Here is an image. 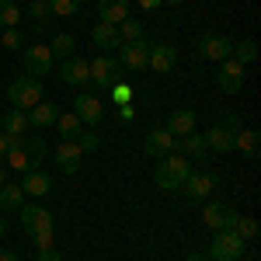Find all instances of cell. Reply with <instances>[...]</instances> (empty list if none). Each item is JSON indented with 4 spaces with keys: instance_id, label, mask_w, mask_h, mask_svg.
<instances>
[{
    "instance_id": "obj_31",
    "label": "cell",
    "mask_w": 261,
    "mask_h": 261,
    "mask_svg": "<svg viewBox=\"0 0 261 261\" xmlns=\"http://www.w3.org/2000/svg\"><path fill=\"white\" fill-rule=\"evenodd\" d=\"M233 230H237V237L247 241V244H254V241H258V233H261V226H258L254 216H237V226H233Z\"/></svg>"
},
{
    "instance_id": "obj_10",
    "label": "cell",
    "mask_w": 261,
    "mask_h": 261,
    "mask_svg": "<svg viewBox=\"0 0 261 261\" xmlns=\"http://www.w3.org/2000/svg\"><path fill=\"white\" fill-rule=\"evenodd\" d=\"M237 216H241L237 209H230V205H223V202H209V205L202 209V226L213 230V233H216V230H233V226H237Z\"/></svg>"
},
{
    "instance_id": "obj_20",
    "label": "cell",
    "mask_w": 261,
    "mask_h": 261,
    "mask_svg": "<svg viewBox=\"0 0 261 261\" xmlns=\"http://www.w3.org/2000/svg\"><path fill=\"white\" fill-rule=\"evenodd\" d=\"M129 18V0H98V21L101 24H115Z\"/></svg>"
},
{
    "instance_id": "obj_27",
    "label": "cell",
    "mask_w": 261,
    "mask_h": 261,
    "mask_svg": "<svg viewBox=\"0 0 261 261\" xmlns=\"http://www.w3.org/2000/svg\"><path fill=\"white\" fill-rule=\"evenodd\" d=\"M0 129L7 133V136H24L32 125H28V112H21V108H11L4 119H0Z\"/></svg>"
},
{
    "instance_id": "obj_26",
    "label": "cell",
    "mask_w": 261,
    "mask_h": 261,
    "mask_svg": "<svg viewBox=\"0 0 261 261\" xmlns=\"http://www.w3.org/2000/svg\"><path fill=\"white\" fill-rule=\"evenodd\" d=\"M49 53H53V60H70V56H77V39L70 32H56L49 42Z\"/></svg>"
},
{
    "instance_id": "obj_43",
    "label": "cell",
    "mask_w": 261,
    "mask_h": 261,
    "mask_svg": "<svg viewBox=\"0 0 261 261\" xmlns=\"http://www.w3.org/2000/svg\"><path fill=\"white\" fill-rule=\"evenodd\" d=\"M14 140H18V136H7V133L0 129V157L7 153V146H11V143H14Z\"/></svg>"
},
{
    "instance_id": "obj_40",
    "label": "cell",
    "mask_w": 261,
    "mask_h": 261,
    "mask_svg": "<svg viewBox=\"0 0 261 261\" xmlns=\"http://www.w3.org/2000/svg\"><path fill=\"white\" fill-rule=\"evenodd\" d=\"M32 244H35L39 251H45V247H53V233H39V237H32Z\"/></svg>"
},
{
    "instance_id": "obj_14",
    "label": "cell",
    "mask_w": 261,
    "mask_h": 261,
    "mask_svg": "<svg viewBox=\"0 0 261 261\" xmlns=\"http://www.w3.org/2000/svg\"><path fill=\"white\" fill-rule=\"evenodd\" d=\"M53 164H56V171H63V174H77L84 167V153L81 146L73 140H63L56 150H53Z\"/></svg>"
},
{
    "instance_id": "obj_8",
    "label": "cell",
    "mask_w": 261,
    "mask_h": 261,
    "mask_svg": "<svg viewBox=\"0 0 261 261\" xmlns=\"http://www.w3.org/2000/svg\"><path fill=\"white\" fill-rule=\"evenodd\" d=\"M115 60L122 63V70H146V60H150V42L146 39H133V42H122Z\"/></svg>"
},
{
    "instance_id": "obj_38",
    "label": "cell",
    "mask_w": 261,
    "mask_h": 261,
    "mask_svg": "<svg viewBox=\"0 0 261 261\" xmlns=\"http://www.w3.org/2000/svg\"><path fill=\"white\" fill-rule=\"evenodd\" d=\"M4 49H14V53H18V49H24V35H21V28H4Z\"/></svg>"
},
{
    "instance_id": "obj_21",
    "label": "cell",
    "mask_w": 261,
    "mask_h": 261,
    "mask_svg": "<svg viewBox=\"0 0 261 261\" xmlns=\"http://www.w3.org/2000/svg\"><path fill=\"white\" fill-rule=\"evenodd\" d=\"M174 140L181 136H188V133H195V112H188V108H174L171 115H167V125H164Z\"/></svg>"
},
{
    "instance_id": "obj_4",
    "label": "cell",
    "mask_w": 261,
    "mask_h": 261,
    "mask_svg": "<svg viewBox=\"0 0 261 261\" xmlns=\"http://www.w3.org/2000/svg\"><path fill=\"white\" fill-rule=\"evenodd\" d=\"M244 251H247V241L237 237V230H216L205 258L209 261H241Z\"/></svg>"
},
{
    "instance_id": "obj_5",
    "label": "cell",
    "mask_w": 261,
    "mask_h": 261,
    "mask_svg": "<svg viewBox=\"0 0 261 261\" xmlns=\"http://www.w3.org/2000/svg\"><path fill=\"white\" fill-rule=\"evenodd\" d=\"M7 101L14 105V108H21V112H28L32 105H39L42 101V81H35V77H18V81H11V87H7Z\"/></svg>"
},
{
    "instance_id": "obj_6",
    "label": "cell",
    "mask_w": 261,
    "mask_h": 261,
    "mask_svg": "<svg viewBox=\"0 0 261 261\" xmlns=\"http://www.w3.org/2000/svg\"><path fill=\"white\" fill-rule=\"evenodd\" d=\"M21 66H24V73H28V77L42 81V77H49V73H53L56 60H53L49 45H28V49H21Z\"/></svg>"
},
{
    "instance_id": "obj_11",
    "label": "cell",
    "mask_w": 261,
    "mask_h": 261,
    "mask_svg": "<svg viewBox=\"0 0 261 261\" xmlns=\"http://www.w3.org/2000/svg\"><path fill=\"white\" fill-rule=\"evenodd\" d=\"M244 77H247V73H244V66L237 60H223L220 70H216V87H220L223 94L233 98V94H241V91H244Z\"/></svg>"
},
{
    "instance_id": "obj_29",
    "label": "cell",
    "mask_w": 261,
    "mask_h": 261,
    "mask_svg": "<svg viewBox=\"0 0 261 261\" xmlns=\"http://www.w3.org/2000/svg\"><path fill=\"white\" fill-rule=\"evenodd\" d=\"M56 129H60V136H63V140H77V136L84 133V122L77 119L73 112H63L60 119H56Z\"/></svg>"
},
{
    "instance_id": "obj_16",
    "label": "cell",
    "mask_w": 261,
    "mask_h": 261,
    "mask_svg": "<svg viewBox=\"0 0 261 261\" xmlns=\"http://www.w3.org/2000/svg\"><path fill=\"white\" fill-rule=\"evenodd\" d=\"M87 77H91V63L84 60V56H70V60H63L60 81L66 84V87H84Z\"/></svg>"
},
{
    "instance_id": "obj_37",
    "label": "cell",
    "mask_w": 261,
    "mask_h": 261,
    "mask_svg": "<svg viewBox=\"0 0 261 261\" xmlns=\"http://www.w3.org/2000/svg\"><path fill=\"white\" fill-rule=\"evenodd\" d=\"M73 143L81 146V153H94V150L101 146V136H98V133H91V129H84V133H81Z\"/></svg>"
},
{
    "instance_id": "obj_46",
    "label": "cell",
    "mask_w": 261,
    "mask_h": 261,
    "mask_svg": "<svg viewBox=\"0 0 261 261\" xmlns=\"http://www.w3.org/2000/svg\"><path fill=\"white\" fill-rule=\"evenodd\" d=\"M7 171H11V167H7V164H4V157H0V185H7Z\"/></svg>"
},
{
    "instance_id": "obj_23",
    "label": "cell",
    "mask_w": 261,
    "mask_h": 261,
    "mask_svg": "<svg viewBox=\"0 0 261 261\" xmlns=\"http://www.w3.org/2000/svg\"><path fill=\"white\" fill-rule=\"evenodd\" d=\"M91 39H94V45H98L101 53H119V45H122V35L115 24H94Z\"/></svg>"
},
{
    "instance_id": "obj_25",
    "label": "cell",
    "mask_w": 261,
    "mask_h": 261,
    "mask_svg": "<svg viewBox=\"0 0 261 261\" xmlns=\"http://www.w3.org/2000/svg\"><path fill=\"white\" fill-rule=\"evenodd\" d=\"M21 205H24V192H21V185H0V213L14 216Z\"/></svg>"
},
{
    "instance_id": "obj_44",
    "label": "cell",
    "mask_w": 261,
    "mask_h": 261,
    "mask_svg": "<svg viewBox=\"0 0 261 261\" xmlns=\"http://www.w3.org/2000/svg\"><path fill=\"white\" fill-rule=\"evenodd\" d=\"M0 261H21L18 251H11V247H0Z\"/></svg>"
},
{
    "instance_id": "obj_24",
    "label": "cell",
    "mask_w": 261,
    "mask_h": 261,
    "mask_svg": "<svg viewBox=\"0 0 261 261\" xmlns=\"http://www.w3.org/2000/svg\"><path fill=\"white\" fill-rule=\"evenodd\" d=\"M205 136V143H209V150H216V153H233V133L223 125V122H216L209 133H202Z\"/></svg>"
},
{
    "instance_id": "obj_28",
    "label": "cell",
    "mask_w": 261,
    "mask_h": 261,
    "mask_svg": "<svg viewBox=\"0 0 261 261\" xmlns=\"http://www.w3.org/2000/svg\"><path fill=\"white\" fill-rule=\"evenodd\" d=\"M233 150H241L247 161H254V157H258V133H254V129L233 133Z\"/></svg>"
},
{
    "instance_id": "obj_19",
    "label": "cell",
    "mask_w": 261,
    "mask_h": 261,
    "mask_svg": "<svg viewBox=\"0 0 261 261\" xmlns=\"http://www.w3.org/2000/svg\"><path fill=\"white\" fill-rule=\"evenodd\" d=\"M21 192H24V195H35V199H45V195L53 192V174L42 171V167L21 174Z\"/></svg>"
},
{
    "instance_id": "obj_17",
    "label": "cell",
    "mask_w": 261,
    "mask_h": 261,
    "mask_svg": "<svg viewBox=\"0 0 261 261\" xmlns=\"http://www.w3.org/2000/svg\"><path fill=\"white\" fill-rule=\"evenodd\" d=\"M181 188H185V199L202 202V199H209V195H213V188H216V178H213V174H205V171H199V174L192 171V174L185 178V185H181Z\"/></svg>"
},
{
    "instance_id": "obj_35",
    "label": "cell",
    "mask_w": 261,
    "mask_h": 261,
    "mask_svg": "<svg viewBox=\"0 0 261 261\" xmlns=\"http://www.w3.org/2000/svg\"><path fill=\"white\" fill-rule=\"evenodd\" d=\"M119 35H122V42H133V39H143V24L136 18H125L119 24Z\"/></svg>"
},
{
    "instance_id": "obj_15",
    "label": "cell",
    "mask_w": 261,
    "mask_h": 261,
    "mask_svg": "<svg viewBox=\"0 0 261 261\" xmlns=\"http://www.w3.org/2000/svg\"><path fill=\"white\" fill-rule=\"evenodd\" d=\"M195 49H199L202 60L223 63V60H230V53H233V39H226V35H202Z\"/></svg>"
},
{
    "instance_id": "obj_36",
    "label": "cell",
    "mask_w": 261,
    "mask_h": 261,
    "mask_svg": "<svg viewBox=\"0 0 261 261\" xmlns=\"http://www.w3.org/2000/svg\"><path fill=\"white\" fill-rule=\"evenodd\" d=\"M108 94H112L115 105H129V101H133V84H125V81L112 84V87H108Z\"/></svg>"
},
{
    "instance_id": "obj_42",
    "label": "cell",
    "mask_w": 261,
    "mask_h": 261,
    "mask_svg": "<svg viewBox=\"0 0 261 261\" xmlns=\"http://www.w3.org/2000/svg\"><path fill=\"white\" fill-rule=\"evenodd\" d=\"M39 261H63V258L56 247H45V251H39Z\"/></svg>"
},
{
    "instance_id": "obj_34",
    "label": "cell",
    "mask_w": 261,
    "mask_h": 261,
    "mask_svg": "<svg viewBox=\"0 0 261 261\" xmlns=\"http://www.w3.org/2000/svg\"><path fill=\"white\" fill-rule=\"evenodd\" d=\"M53 7V18H73L81 11V0H49Z\"/></svg>"
},
{
    "instance_id": "obj_13",
    "label": "cell",
    "mask_w": 261,
    "mask_h": 261,
    "mask_svg": "<svg viewBox=\"0 0 261 261\" xmlns=\"http://www.w3.org/2000/svg\"><path fill=\"white\" fill-rule=\"evenodd\" d=\"M143 153L153 157V161H161V157H167V153H178V140H174L164 125L161 129H150L146 140H143Z\"/></svg>"
},
{
    "instance_id": "obj_41",
    "label": "cell",
    "mask_w": 261,
    "mask_h": 261,
    "mask_svg": "<svg viewBox=\"0 0 261 261\" xmlns=\"http://www.w3.org/2000/svg\"><path fill=\"white\" fill-rule=\"evenodd\" d=\"M119 119H125V122L136 119V108H133V101H129V105H119Z\"/></svg>"
},
{
    "instance_id": "obj_33",
    "label": "cell",
    "mask_w": 261,
    "mask_h": 261,
    "mask_svg": "<svg viewBox=\"0 0 261 261\" xmlns=\"http://www.w3.org/2000/svg\"><path fill=\"white\" fill-rule=\"evenodd\" d=\"M28 14L35 18V24H39V28H45V24H49V18H53V7H49V0H32V4H28Z\"/></svg>"
},
{
    "instance_id": "obj_2",
    "label": "cell",
    "mask_w": 261,
    "mask_h": 261,
    "mask_svg": "<svg viewBox=\"0 0 261 261\" xmlns=\"http://www.w3.org/2000/svg\"><path fill=\"white\" fill-rule=\"evenodd\" d=\"M188 174H192V161H188V157H181V153H167V157L157 161L153 185H157L161 192H178Z\"/></svg>"
},
{
    "instance_id": "obj_22",
    "label": "cell",
    "mask_w": 261,
    "mask_h": 261,
    "mask_svg": "<svg viewBox=\"0 0 261 261\" xmlns=\"http://www.w3.org/2000/svg\"><path fill=\"white\" fill-rule=\"evenodd\" d=\"M178 153L188 157V161H205V157H209V143H205L202 133H188V136L178 140Z\"/></svg>"
},
{
    "instance_id": "obj_7",
    "label": "cell",
    "mask_w": 261,
    "mask_h": 261,
    "mask_svg": "<svg viewBox=\"0 0 261 261\" xmlns=\"http://www.w3.org/2000/svg\"><path fill=\"white\" fill-rule=\"evenodd\" d=\"M18 216H21V226H24V233H28V237H39V233H53V230H56L53 213H49V209H42V205H21Z\"/></svg>"
},
{
    "instance_id": "obj_48",
    "label": "cell",
    "mask_w": 261,
    "mask_h": 261,
    "mask_svg": "<svg viewBox=\"0 0 261 261\" xmlns=\"http://www.w3.org/2000/svg\"><path fill=\"white\" fill-rule=\"evenodd\" d=\"M4 237H7V220L0 216V241H4Z\"/></svg>"
},
{
    "instance_id": "obj_30",
    "label": "cell",
    "mask_w": 261,
    "mask_h": 261,
    "mask_svg": "<svg viewBox=\"0 0 261 261\" xmlns=\"http://www.w3.org/2000/svg\"><path fill=\"white\" fill-rule=\"evenodd\" d=\"M230 60H237L241 66L254 63V60H258V42H254V39H241V42H233V53H230Z\"/></svg>"
},
{
    "instance_id": "obj_39",
    "label": "cell",
    "mask_w": 261,
    "mask_h": 261,
    "mask_svg": "<svg viewBox=\"0 0 261 261\" xmlns=\"http://www.w3.org/2000/svg\"><path fill=\"white\" fill-rule=\"evenodd\" d=\"M223 125H226V129H230V133H241L244 129V122H241V115H233V112H226V115H223Z\"/></svg>"
},
{
    "instance_id": "obj_18",
    "label": "cell",
    "mask_w": 261,
    "mask_h": 261,
    "mask_svg": "<svg viewBox=\"0 0 261 261\" xmlns=\"http://www.w3.org/2000/svg\"><path fill=\"white\" fill-rule=\"evenodd\" d=\"M60 115H63V108L56 101H39V105L28 108V125L32 129H49V125H56Z\"/></svg>"
},
{
    "instance_id": "obj_3",
    "label": "cell",
    "mask_w": 261,
    "mask_h": 261,
    "mask_svg": "<svg viewBox=\"0 0 261 261\" xmlns=\"http://www.w3.org/2000/svg\"><path fill=\"white\" fill-rule=\"evenodd\" d=\"M91 63V77L87 84H94L98 91H108L112 84L125 81V70H122V63L115 60V53H101L98 60H87Z\"/></svg>"
},
{
    "instance_id": "obj_47",
    "label": "cell",
    "mask_w": 261,
    "mask_h": 261,
    "mask_svg": "<svg viewBox=\"0 0 261 261\" xmlns=\"http://www.w3.org/2000/svg\"><path fill=\"white\" fill-rule=\"evenodd\" d=\"M185 261H209V258H205V254H199V251H195V254H185Z\"/></svg>"
},
{
    "instance_id": "obj_32",
    "label": "cell",
    "mask_w": 261,
    "mask_h": 261,
    "mask_svg": "<svg viewBox=\"0 0 261 261\" xmlns=\"http://www.w3.org/2000/svg\"><path fill=\"white\" fill-rule=\"evenodd\" d=\"M18 21H21L18 0H0V28H18Z\"/></svg>"
},
{
    "instance_id": "obj_12",
    "label": "cell",
    "mask_w": 261,
    "mask_h": 261,
    "mask_svg": "<svg viewBox=\"0 0 261 261\" xmlns=\"http://www.w3.org/2000/svg\"><path fill=\"white\" fill-rule=\"evenodd\" d=\"M174 66H178V45H171V42H150L146 70H153V73H171Z\"/></svg>"
},
{
    "instance_id": "obj_49",
    "label": "cell",
    "mask_w": 261,
    "mask_h": 261,
    "mask_svg": "<svg viewBox=\"0 0 261 261\" xmlns=\"http://www.w3.org/2000/svg\"><path fill=\"white\" fill-rule=\"evenodd\" d=\"M164 4H185V0H164Z\"/></svg>"
},
{
    "instance_id": "obj_45",
    "label": "cell",
    "mask_w": 261,
    "mask_h": 261,
    "mask_svg": "<svg viewBox=\"0 0 261 261\" xmlns=\"http://www.w3.org/2000/svg\"><path fill=\"white\" fill-rule=\"evenodd\" d=\"M161 4H164V0H140V7H143V11H157Z\"/></svg>"
},
{
    "instance_id": "obj_9",
    "label": "cell",
    "mask_w": 261,
    "mask_h": 261,
    "mask_svg": "<svg viewBox=\"0 0 261 261\" xmlns=\"http://www.w3.org/2000/svg\"><path fill=\"white\" fill-rule=\"evenodd\" d=\"M73 115L84 122V129H94V125H101V119H105V101L98 98V94H77L73 98Z\"/></svg>"
},
{
    "instance_id": "obj_1",
    "label": "cell",
    "mask_w": 261,
    "mask_h": 261,
    "mask_svg": "<svg viewBox=\"0 0 261 261\" xmlns=\"http://www.w3.org/2000/svg\"><path fill=\"white\" fill-rule=\"evenodd\" d=\"M45 153H49L45 140L35 136V133H28V136H18V140L7 146L4 164H7L11 171H18V174H28V171H39L42 164H45Z\"/></svg>"
}]
</instances>
